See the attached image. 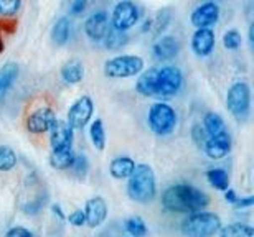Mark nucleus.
<instances>
[{"label": "nucleus", "instance_id": "obj_39", "mask_svg": "<svg viewBox=\"0 0 254 237\" xmlns=\"http://www.w3.org/2000/svg\"><path fill=\"white\" fill-rule=\"evenodd\" d=\"M5 237H35L27 228H22V226H17V228H12L7 231Z\"/></svg>", "mask_w": 254, "mask_h": 237}, {"label": "nucleus", "instance_id": "obj_26", "mask_svg": "<svg viewBox=\"0 0 254 237\" xmlns=\"http://www.w3.org/2000/svg\"><path fill=\"white\" fill-rule=\"evenodd\" d=\"M74 157H76V153L71 148L57 150V152L52 150V155H50V165H52V168H55V170H69L71 166H73Z\"/></svg>", "mask_w": 254, "mask_h": 237}, {"label": "nucleus", "instance_id": "obj_18", "mask_svg": "<svg viewBox=\"0 0 254 237\" xmlns=\"http://www.w3.org/2000/svg\"><path fill=\"white\" fill-rule=\"evenodd\" d=\"M170 20H172L170 8H162L155 13L154 18L147 20L144 28H142V32H150L152 35H155L157 37V35H160L167 27H169Z\"/></svg>", "mask_w": 254, "mask_h": 237}, {"label": "nucleus", "instance_id": "obj_25", "mask_svg": "<svg viewBox=\"0 0 254 237\" xmlns=\"http://www.w3.org/2000/svg\"><path fill=\"white\" fill-rule=\"evenodd\" d=\"M69 35H71V23H69V18L62 17L57 20V23L53 25L52 28V40H53V45L55 47H64L69 40Z\"/></svg>", "mask_w": 254, "mask_h": 237}, {"label": "nucleus", "instance_id": "obj_7", "mask_svg": "<svg viewBox=\"0 0 254 237\" xmlns=\"http://www.w3.org/2000/svg\"><path fill=\"white\" fill-rule=\"evenodd\" d=\"M184 86V74L177 66L155 68V97H174Z\"/></svg>", "mask_w": 254, "mask_h": 237}, {"label": "nucleus", "instance_id": "obj_11", "mask_svg": "<svg viewBox=\"0 0 254 237\" xmlns=\"http://www.w3.org/2000/svg\"><path fill=\"white\" fill-rule=\"evenodd\" d=\"M109 28V15L106 10H98L91 13L84 22V33L91 42H103L106 32Z\"/></svg>", "mask_w": 254, "mask_h": 237}, {"label": "nucleus", "instance_id": "obj_16", "mask_svg": "<svg viewBox=\"0 0 254 237\" xmlns=\"http://www.w3.org/2000/svg\"><path fill=\"white\" fill-rule=\"evenodd\" d=\"M180 42L175 37H162L159 42L154 45L152 48V56L157 61H170L179 56L180 53Z\"/></svg>", "mask_w": 254, "mask_h": 237}, {"label": "nucleus", "instance_id": "obj_31", "mask_svg": "<svg viewBox=\"0 0 254 237\" xmlns=\"http://www.w3.org/2000/svg\"><path fill=\"white\" fill-rule=\"evenodd\" d=\"M17 165V153L10 147H0V171H10Z\"/></svg>", "mask_w": 254, "mask_h": 237}, {"label": "nucleus", "instance_id": "obj_8", "mask_svg": "<svg viewBox=\"0 0 254 237\" xmlns=\"http://www.w3.org/2000/svg\"><path fill=\"white\" fill-rule=\"evenodd\" d=\"M139 20L140 8L132 0H121V2L116 3L113 13H111V25L118 30H123V32H127L132 27H135Z\"/></svg>", "mask_w": 254, "mask_h": 237}, {"label": "nucleus", "instance_id": "obj_34", "mask_svg": "<svg viewBox=\"0 0 254 237\" xmlns=\"http://www.w3.org/2000/svg\"><path fill=\"white\" fill-rule=\"evenodd\" d=\"M69 170H73V173L78 176V178H84L86 173L89 170V163H88V158L84 155H76L74 161H73V166Z\"/></svg>", "mask_w": 254, "mask_h": 237}, {"label": "nucleus", "instance_id": "obj_6", "mask_svg": "<svg viewBox=\"0 0 254 237\" xmlns=\"http://www.w3.org/2000/svg\"><path fill=\"white\" fill-rule=\"evenodd\" d=\"M144 59L135 54H121V56L111 58L104 63V74L111 79H124L132 78L142 73L144 69Z\"/></svg>", "mask_w": 254, "mask_h": 237}, {"label": "nucleus", "instance_id": "obj_27", "mask_svg": "<svg viewBox=\"0 0 254 237\" xmlns=\"http://www.w3.org/2000/svg\"><path fill=\"white\" fill-rule=\"evenodd\" d=\"M206 180L215 190H220V191H226L230 188V176H228L226 170L223 168H211L208 170L206 173Z\"/></svg>", "mask_w": 254, "mask_h": 237}, {"label": "nucleus", "instance_id": "obj_28", "mask_svg": "<svg viewBox=\"0 0 254 237\" xmlns=\"http://www.w3.org/2000/svg\"><path fill=\"white\" fill-rule=\"evenodd\" d=\"M220 237H254V229L246 224H230L226 228H221Z\"/></svg>", "mask_w": 254, "mask_h": 237}, {"label": "nucleus", "instance_id": "obj_40", "mask_svg": "<svg viewBox=\"0 0 254 237\" xmlns=\"http://www.w3.org/2000/svg\"><path fill=\"white\" fill-rule=\"evenodd\" d=\"M254 204V196H246V198H238V201L233 206L236 209H245V208H251Z\"/></svg>", "mask_w": 254, "mask_h": 237}, {"label": "nucleus", "instance_id": "obj_24", "mask_svg": "<svg viewBox=\"0 0 254 237\" xmlns=\"http://www.w3.org/2000/svg\"><path fill=\"white\" fill-rule=\"evenodd\" d=\"M62 78L66 84H78L84 78V66L78 59H71L62 68Z\"/></svg>", "mask_w": 254, "mask_h": 237}, {"label": "nucleus", "instance_id": "obj_23", "mask_svg": "<svg viewBox=\"0 0 254 237\" xmlns=\"http://www.w3.org/2000/svg\"><path fill=\"white\" fill-rule=\"evenodd\" d=\"M137 93L144 97H155V68L147 69L140 74L135 84Z\"/></svg>", "mask_w": 254, "mask_h": 237}, {"label": "nucleus", "instance_id": "obj_13", "mask_svg": "<svg viewBox=\"0 0 254 237\" xmlns=\"http://www.w3.org/2000/svg\"><path fill=\"white\" fill-rule=\"evenodd\" d=\"M50 143L52 150H68L73 145V129L69 127L68 122L64 120H57L53 127L50 129Z\"/></svg>", "mask_w": 254, "mask_h": 237}, {"label": "nucleus", "instance_id": "obj_1", "mask_svg": "<svg viewBox=\"0 0 254 237\" xmlns=\"http://www.w3.org/2000/svg\"><path fill=\"white\" fill-rule=\"evenodd\" d=\"M210 204V198L201 190L190 185H175L162 194V206L170 213H198Z\"/></svg>", "mask_w": 254, "mask_h": 237}, {"label": "nucleus", "instance_id": "obj_4", "mask_svg": "<svg viewBox=\"0 0 254 237\" xmlns=\"http://www.w3.org/2000/svg\"><path fill=\"white\" fill-rule=\"evenodd\" d=\"M226 105L238 122H246L251 112V89L248 83L240 81L228 89Z\"/></svg>", "mask_w": 254, "mask_h": 237}, {"label": "nucleus", "instance_id": "obj_42", "mask_svg": "<svg viewBox=\"0 0 254 237\" xmlns=\"http://www.w3.org/2000/svg\"><path fill=\"white\" fill-rule=\"evenodd\" d=\"M225 199L228 201V203H231V204H235L236 201H238V196H236V193L233 190H230L228 188L226 190V193H225Z\"/></svg>", "mask_w": 254, "mask_h": 237}, {"label": "nucleus", "instance_id": "obj_33", "mask_svg": "<svg viewBox=\"0 0 254 237\" xmlns=\"http://www.w3.org/2000/svg\"><path fill=\"white\" fill-rule=\"evenodd\" d=\"M223 47L226 49H238L241 47V35L238 30H228L223 35Z\"/></svg>", "mask_w": 254, "mask_h": 237}, {"label": "nucleus", "instance_id": "obj_14", "mask_svg": "<svg viewBox=\"0 0 254 237\" xmlns=\"http://www.w3.org/2000/svg\"><path fill=\"white\" fill-rule=\"evenodd\" d=\"M84 216H86V224L89 228H99L108 218V203L104 201V198L96 196L86 201L84 206Z\"/></svg>", "mask_w": 254, "mask_h": 237}, {"label": "nucleus", "instance_id": "obj_38", "mask_svg": "<svg viewBox=\"0 0 254 237\" xmlns=\"http://www.w3.org/2000/svg\"><path fill=\"white\" fill-rule=\"evenodd\" d=\"M88 7V0H71L69 3V15L73 17H79Z\"/></svg>", "mask_w": 254, "mask_h": 237}, {"label": "nucleus", "instance_id": "obj_2", "mask_svg": "<svg viewBox=\"0 0 254 237\" xmlns=\"http://www.w3.org/2000/svg\"><path fill=\"white\" fill-rule=\"evenodd\" d=\"M127 194L132 201L140 204H147L154 201L157 194L155 173L149 165H135L134 171L127 181Z\"/></svg>", "mask_w": 254, "mask_h": 237}, {"label": "nucleus", "instance_id": "obj_30", "mask_svg": "<svg viewBox=\"0 0 254 237\" xmlns=\"http://www.w3.org/2000/svg\"><path fill=\"white\" fill-rule=\"evenodd\" d=\"M126 231L130 237H145L147 236V226L145 221L140 216H132L124 223Z\"/></svg>", "mask_w": 254, "mask_h": 237}, {"label": "nucleus", "instance_id": "obj_37", "mask_svg": "<svg viewBox=\"0 0 254 237\" xmlns=\"http://www.w3.org/2000/svg\"><path fill=\"white\" fill-rule=\"evenodd\" d=\"M68 221L71 226H74V228H81V226L86 224V216H84V211L81 209H76L73 211L69 216H68Z\"/></svg>", "mask_w": 254, "mask_h": 237}, {"label": "nucleus", "instance_id": "obj_19", "mask_svg": "<svg viewBox=\"0 0 254 237\" xmlns=\"http://www.w3.org/2000/svg\"><path fill=\"white\" fill-rule=\"evenodd\" d=\"M135 168V161L130 157H118L111 161L109 165V173L116 180H126L129 178L130 173Z\"/></svg>", "mask_w": 254, "mask_h": 237}, {"label": "nucleus", "instance_id": "obj_5", "mask_svg": "<svg viewBox=\"0 0 254 237\" xmlns=\"http://www.w3.org/2000/svg\"><path fill=\"white\" fill-rule=\"evenodd\" d=\"M147 122H149V127L155 135L165 137V135H170L174 132L177 127V112L169 104L155 102L149 109Z\"/></svg>", "mask_w": 254, "mask_h": 237}, {"label": "nucleus", "instance_id": "obj_17", "mask_svg": "<svg viewBox=\"0 0 254 237\" xmlns=\"http://www.w3.org/2000/svg\"><path fill=\"white\" fill-rule=\"evenodd\" d=\"M203 150H205V153L213 160L225 158L226 155L231 152V137H230V134L225 132L221 135H216V137H208L205 145H203Z\"/></svg>", "mask_w": 254, "mask_h": 237}, {"label": "nucleus", "instance_id": "obj_20", "mask_svg": "<svg viewBox=\"0 0 254 237\" xmlns=\"http://www.w3.org/2000/svg\"><path fill=\"white\" fill-rule=\"evenodd\" d=\"M18 78V64L7 63L0 68V99L8 93Z\"/></svg>", "mask_w": 254, "mask_h": 237}, {"label": "nucleus", "instance_id": "obj_35", "mask_svg": "<svg viewBox=\"0 0 254 237\" xmlns=\"http://www.w3.org/2000/svg\"><path fill=\"white\" fill-rule=\"evenodd\" d=\"M45 198H42V196H38L37 199H33V201H30V203H27L23 206V213L27 214V216H35V214H38L40 211H42V208L45 206Z\"/></svg>", "mask_w": 254, "mask_h": 237}, {"label": "nucleus", "instance_id": "obj_15", "mask_svg": "<svg viewBox=\"0 0 254 237\" xmlns=\"http://www.w3.org/2000/svg\"><path fill=\"white\" fill-rule=\"evenodd\" d=\"M215 48V32L211 28H196L191 37V49L196 56H210Z\"/></svg>", "mask_w": 254, "mask_h": 237}, {"label": "nucleus", "instance_id": "obj_9", "mask_svg": "<svg viewBox=\"0 0 254 237\" xmlns=\"http://www.w3.org/2000/svg\"><path fill=\"white\" fill-rule=\"evenodd\" d=\"M93 112H94L93 99L89 95H81L69 107L66 122L69 124V127L73 130H83L89 124L91 117H93Z\"/></svg>", "mask_w": 254, "mask_h": 237}, {"label": "nucleus", "instance_id": "obj_41", "mask_svg": "<svg viewBox=\"0 0 254 237\" xmlns=\"http://www.w3.org/2000/svg\"><path fill=\"white\" fill-rule=\"evenodd\" d=\"M52 211H53V214L57 216V218H58L60 221L66 219V216H64L63 209H62V206H60V204H53V206H52Z\"/></svg>", "mask_w": 254, "mask_h": 237}, {"label": "nucleus", "instance_id": "obj_3", "mask_svg": "<svg viewBox=\"0 0 254 237\" xmlns=\"http://www.w3.org/2000/svg\"><path fill=\"white\" fill-rule=\"evenodd\" d=\"M220 229V216L215 213H201V211L189 216L182 224V231L189 237H213Z\"/></svg>", "mask_w": 254, "mask_h": 237}, {"label": "nucleus", "instance_id": "obj_29", "mask_svg": "<svg viewBox=\"0 0 254 237\" xmlns=\"http://www.w3.org/2000/svg\"><path fill=\"white\" fill-rule=\"evenodd\" d=\"M89 137L93 140V145L98 150H104L106 147V130H104V124L101 119H96L93 124H91L89 129Z\"/></svg>", "mask_w": 254, "mask_h": 237}, {"label": "nucleus", "instance_id": "obj_36", "mask_svg": "<svg viewBox=\"0 0 254 237\" xmlns=\"http://www.w3.org/2000/svg\"><path fill=\"white\" fill-rule=\"evenodd\" d=\"M191 139H193V142L198 145V147L203 148V145H205L208 135H206L205 129H203L201 125H193V129H191Z\"/></svg>", "mask_w": 254, "mask_h": 237}, {"label": "nucleus", "instance_id": "obj_12", "mask_svg": "<svg viewBox=\"0 0 254 237\" xmlns=\"http://www.w3.org/2000/svg\"><path fill=\"white\" fill-rule=\"evenodd\" d=\"M190 20L195 28H210L220 20V7L215 2H203L191 12Z\"/></svg>", "mask_w": 254, "mask_h": 237}, {"label": "nucleus", "instance_id": "obj_21", "mask_svg": "<svg viewBox=\"0 0 254 237\" xmlns=\"http://www.w3.org/2000/svg\"><path fill=\"white\" fill-rule=\"evenodd\" d=\"M203 129L208 137H216V135H221L228 132L225 120L220 114L216 112H206L205 117H203Z\"/></svg>", "mask_w": 254, "mask_h": 237}, {"label": "nucleus", "instance_id": "obj_10", "mask_svg": "<svg viewBox=\"0 0 254 237\" xmlns=\"http://www.w3.org/2000/svg\"><path fill=\"white\" fill-rule=\"evenodd\" d=\"M57 114L52 107H38L35 109L32 114L27 117V129L28 132H32L35 135H40V134H45V132H50V129L53 127V124L57 122Z\"/></svg>", "mask_w": 254, "mask_h": 237}, {"label": "nucleus", "instance_id": "obj_32", "mask_svg": "<svg viewBox=\"0 0 254 237\" xmlns=\"http://www.w3.org/2000/svg\"><path fill=\"white\" fill-rule=\"evenodd\" d=\"M20 5H22V0H0V17H15L20 10Z\"/></svg>", "mask_w": 254, "mask_h": 237}, {"label": "nucleus", "instance_id": "obj_22", "mask_svg": "<svg viewBox=\"0 0 254 237\" xmlns=\"http://www.w3.org/2000/svg\"><path fill=\"white\" fill-rule=\"evenodd\" d=\"M103 43L108 49L118 51V49H123L126 45L129 43V37H127L126 32H123V30H118L111 25V27L108 28V32H106V35H104Z\"/></svg>", "mask_w": 254, "mask_h": 237}]
</instances>
